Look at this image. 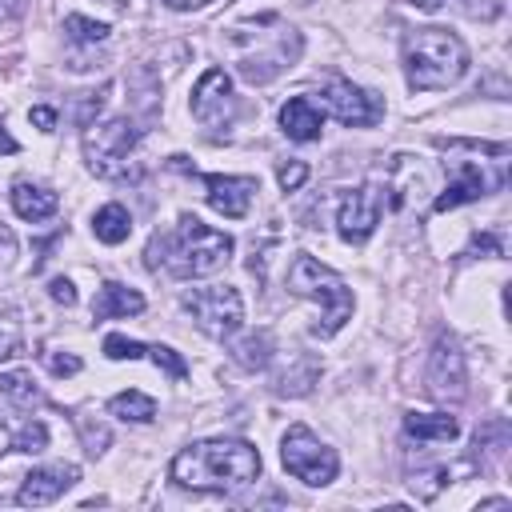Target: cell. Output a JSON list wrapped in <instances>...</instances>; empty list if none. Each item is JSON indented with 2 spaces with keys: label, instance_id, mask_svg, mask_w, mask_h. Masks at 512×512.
Instances as JSON below:
<instances>
[{
  "label": "cell",
  "instance_id": "obj_35",
  "mask_svg": "<svg viewBox=\"0 0 512 512\" xmlns=\"http://www.w3.org/2000/svg\"><path fill=\"white\" fill-rule=\"evenodd\" d=\"M24 8H28V0H0V24L24 16Z\"/></svg>",
  "mask_w": 512,
  "mask_h": 512
},
{
  "label": "cell",
  "instance_id": "obj_6",
  "mask_svg": "<svg viewBox=\"0 0 512 512\" xmlns=\"http://www.w3.org/2000/svg\"><path fill=\"white\" fill-rule=\"evenodd\" d=\"M280 460H284V468H288L296 480H304V484H312V488L332 484L336 472H340L336 452H332L312 428H304V424H292V428L284 432V440H280Z\"/></svg>",
  "mask_w": 512,
  "mask_h": 512
},
{
  "label": "cell",
  "instance_id": "obj_21",
  "mask_svg": "<svg viewBox=\"0 0 512 512\" xmlns=\"http://www.w3.org/2000/svg\"><path fill=\"white\" fill-rule=\"evenodd\" d=\"M232 360H236L240 368H248V372L268 368V360H272V336H268V332H252V336L236 340V344H232Z\"/></svg>",
  "mask_w": 512,
  "mask_h": 512
},
{
  "label": "cell",
  "instance_id": "obj_18",
  "mask_svg": "<svg viewBox=\"0 0 512 512\" xmlns=\"http://www.w3.org/2000/svg\"><path fill=\"white\" fill-rule=\"evenodd\" d=\"M12 208H16V216L20 220H48V216H56V208H60V200H56V192L52 188H44V184H32V180H16L12 184Z\"/></svg>",
  "mask_w": 512,
  "mask_h": 512
},
{
  "label": "cell",
  "instance_id": "obj_38",
  "mask_svg": "<svg viewBox=\"0 0 512 512\" xmlns=\"http://www.w3.org/2000/svg\"><path fill=\"white\" fill-rule=\"evenodd\" d=\"M16 148H20V144H16V140H12V136L0 128V152H16Z\"/></svg>",
  "mask_w": 512,
  "mask_h": 512
},
{
  "label": "cell",
  "instance_id": "obj_13",
  "mask_svg": "<svg viewBox=\"0 0 512 512\" xmlns=\"http://www.w3.org/2000/svg\"><path fill=\"white\" fill-rule=\"evenodd\" d=\"M496 184H500V180L488 176L480 164L452 160V180H448V188L432 200V212H452V208H460V204H468V200H480V196H488Z\"/></svg>",
  "mask_w": 512,
  "mask_h": 512
},
{
  "label": "cell",
  "instance_id": "obj_8",
  "mask_svg": "<svg viewBox=\"0 0 512 512\" xmlns=\"http://www.w3.org/2000/svg\"><path fill=\"white\" fill-rule=\"evenodd\" d=\"M324 108L344 124V128H372L384 116V100L344 76H332L324 84Z\"/></svg>",
  "mask_w": 512,
  "mask_h": 512
},
{
  "label": "cell",
  "instance_id": "obj_27",
  "mask_svg": "<svg viewBox=\"0 0 512 512\" xmlns=\"http://www.w3.org/2000/svg\"><path fill=\"white\" fill-rule=\"evenodd\" d=\"M44 364H48L52 376H76V372L84 368L76 352H60V348H48V352H44Z\"/></svg>",
  "mask_w": 512,
  "mask_h": 512
},
{
  "label": "cell",
  "instance_id": "obj_31",
  "mask_svg": "<svg viewBox=\"0 0 512 512\" xmlns=\"http://www.w3.org/2000/svg\"><path fill=\"white\" fill-rule=\"evenodd\" d=\"M460 8L472 16V20H496L504 12V0H460Z\"/></svg>",
  "mask_w": 512,
  "mask_h": 512
},
{
  "label": "cell",
  "instance_id": "obj_23",
  "mask_svg": "<svg viewBox=\"0 0 512 512\" xmlns=\"http://www.w3.org/2000/svg\"><path fill=\"white\" fill-rule=\"evenodd\" d=\"M64 32H68L72 44H100V40H108V24L104 20H88L80 12H72L64 20Z\"/></svg>",
  "mask_w": 512,
  "mask_h": 512
},
{
  "label": "cell",
  "instance_id": "obj_9",
  "mask_svg": "<svg viewBox=\"0 0 512 512\" xmlns=\"http://www.w3.org/2000/svg\"><path fill=\"white\" fill-rule=\"evenodd\" d=\"M380 204H384V196H380L376 184H360V188L344 192L340 212H336L340 236H344L348 244H364V240L376 232V224H380Z\"/></svg>",
  "mask_w": 512,
  "mask_h": 512
},
{
  "label": "cell",
  "instance_id": "obj_19",
  "mask_svg": "<svg viewBox=\"0 0 512 512\" xmlns=\"http://www.w3.org/2000/svg\"><path fill=\"white\" fill-rule=\"evenodd\" d=\"M92 232H96L100 244H124L128 232H132V216H128V208H124V204H104V208H96V216H92Z\"/></svg>",
  "mask_w": 512,
  "mask_h": 512
},
{
  "label": "cell",
  "instance_id": "obj_30",
  "mask_svg": "<svg viewBox=\"0 0 512 512\" xmlns=\"http://www.w3.org/2000/svg\"><path fill=\"white\" fill-rule=\"evenodd\" d=\"M504 256V240L496 236V232H476L472 236V244H468V256Z\"/></svg>",
  "mask_w": 512,
  "mask_h": 512
},
{
  "label": "cell",
  "instance_id": "obj_29",
  "mask_svg": "<svg viewBox=\"0 0 512 512\" xmlns=\"http://www.w3.org/2000/svg\"><path fill=\"white\" fill-rule=\"evenodd\" d=\"M20 352H24L20 328H16L12 320H0V360H12V356H20Z\"/></svg>",
  "mask_w": 512,
  "mask_h": 512
},
{
  "label": "cell",
  "instance_id": "obj_32",
  "mask_svg": "<svg viewBox=\"0 0 512 512\" xmlns=\"http://www.w3.org/2000/svg\"><path fill=\"white\" fill-rule=\"evenodd\" d=\"M48 296H52L56 304L72 308V304H76V284H72L68 276H56V280H48Z\"/></svg>",
  "mask_w": 512,
  "mask_h": 512
},
{
  "label": "cell",
  "instance_id": "obj_5",
  "mask_svg": "<svg viewBox=\"0 0 512 512\" xmlns=\"http://www.w3.org/2000/svg\"><path fill=\"white\" fill-rule=\"evenodd\" d=\"M84 160L96 176L104 180H120L128 176V156L136 148V124L128 116H112L104 124H84Z\"/></svg>",
  "mask_w": 512,
  "mask_h": 512
},
{
  "label": "cell",
  "instance_id": "obj_17",
  "mask_svg": "<svg viewBox=\"0 0 512 512\" xmlns=\"http://www.w3.org/2000/svg\"><path fill=\"white\" fill-rule=\"evenodd\" d=\"M404 436H412L416 444H448V440L460 436V424L448 412H408L404 416Z\"/></svg>",
  "mask_w": 512,
  "mask_h": 512
},
{
  "label": "cell",
  "instance_id": "obj_7",
  "mask_svg": "<svg viewBox=\"0 0 512 512\" xmlns=\"http://www.w3.org/2000/svg\"><path fill=\"white\" fill-rule=\"evenodd\" d=\"M184 308L196 320L200 332L228 340L240 324H244V300L232 284H212V288H192L184 292Z\"/></svg>",
  "mask_w": 512,
  "mask_h": 512
},
{
  "label": "cell",
  "instance_id": "obj_20",
  "mask_svg": "<svg viewBox=\"0 0 512 512\" xmlns=\"http://www.w3.org/2000/svg\"><path fill=\"white\" fill-rule=\"evenodd\" d=\"M108 412L120 416V420H132V424H148V420H156V400L136 392V388H128V392H116L108 400Z\"/></svg>",
  "mask_w": 512,
  "mask_h": 512
},
{
  "label": "cell",
  "instance_id": "obj_3",
  "mask_svg": "<svg viewBox=\"0 0 512 512\" xmlns=\"http://www.w3.org/2000/svg\"><path fill=\"white\" fill-rule=\"evenodd\" d=\"M468 72V48L448 28H416L404 36V76L408 88L432 92L448 88Z\"/></svg>",
  "mask_w": 512,
  "mask_h": 512
},
{
  "label": "cell",
  "instance_id": "obj_12",
  "mask_svg": "<svg viewBox=\"0 0 512 512\" xmlns=\"http://www.w3.org/2000/svg\"><path fill=\"white\" fill-rule=\"evenodd\" d=\"M200 184H204L208 204H212L220 216H228V220H240V216L248 212L252 196L260 192L256 176H224V172H204V176H200Z\"/></svg>",
  "mask_w": 512,
  "mask_h": 512
},
{
  "label": "cell",
  "instance_id": "obj_36",
  "mask_svg": "<svg viewBox=\"0 0 512 512\" xmlns=\"http://www.w3.org/2000/svg\"><path fill=\"white\" fill-rule=\"evenodd\" d=\"M404 4H412V8H420V12H440V8H444V0H404Z\"/></svg>",
  "mask_w": 512,
  "mask_h": 512
},
{
  "label": "cell",
  "instance_id": "obj_2",
  "mask_svg": "<svg viewBox=\"0 0 512 512\" xmlns=\"http://www.w3.org/2000/svg\"><path fill=\"white\" fill-rule=\"evenodd\" d=\"M232 260V236L184 212L172 232H156L148 244V268H168L176 280H200Z\"/></svg>",
  "mask_w": 512,
  "mask_h": 512
},
{
  "label": "cell",
  "instance_id": "obj_10",
  "mask_svg": "<svg viewBox=\"0 0 512 512\" xmlns=\"http://www.w3.org/2000/svg\"><path fill=\"white\" fill-rule=\"evenodd\" d=\"M232 108H236V96H232V76L224 68H208L196 88H192V116L204 124V128H224L232 120Z\"/></svg>",
  "mask_w": 512,
  "mask_h": 512
},
{
  "label": "cell",
  "instance_id": "obj_11",
  "mask_svg": "<svg viewBox=\"0 0 512 512\" xmlns=\"http://www.w3.org/2000/svg\"><path fill=\"white\" fill-rule=\"evenodd\" d=\"M464 384H468V372H464V356L456 348L452 336H440L432 356H428V392L436 400H460L464 396Z\"/></svg>",
  "mask_w": 512,
  "mask_h": 512
},
{
  "label": "cell",
  "instance_id": "obj_34",
  "mask_svg": "<svg viewBox=\"0 0 512 512\" xmlns=\"http://www.w3.org/2000/svg\"><path fill=\"white\" fill-rule=\"evenodd\" d=\"M12 256H16V236H12V232L0 224V264H8Z\"/></svg>",
  "mask_w": 512,
  "mask_h": 512
},
{
  "label": "cell",
  "instance_id": "obj_15",
  "mask_svg": "<svg viewBox=\"0 0 512 512\" xmlns=\"http://www.w3.org/2000/svg\"><path fill=\"white\" fill-rule=\"evenodd\" d=\"M320 128H324V112L316 108L312 96H292L284 108H280V132L296 144H308V140H320Z\"/></svg>",
  "mask_w": 512,
  "mask_h": 512
},
{
  "label": "cell",
  "instance_id": "obj_4",
  "mask_svg": "<svg viewBox=\"0 0 512 512\" xmlns=\"http://www.w3.org/2000/svg\"><path fill=\"white\" fill-rule=\"evenodd\" d=\"M288 288L296 292V296H304V300H316L324 312H320V320H316V336H336L340 328H344V320L352 316V308H356V300H352V288L332 272V268H324L320 260H312V256H296L292 260V268H288Z\"/></svg>",
  "mask_w": 512,
  "mask_h": 512
},
{
  "label": "cell",
  "instance_id": "obj_28",
  "mask_svg": "<svg viewBox=\"0 0 512 512\" xmlns=\"http://www.w3.org/2000/svg\"><path fill=\"white\" fill-rule=\"evenodd\" d=\"M276 180H280L284 192H296V188L308 180V164H304V160H288V164L276 168Z\"/></svg>",
  "mask_w": 512,
  "mask_h": 512
},
{
  "label": "cell",
  "instance_id": "obj_22",
  "mask_svg": "<svg viewBox=\"0 0 512 512\" xmlns=\"http://www.w3.org/2000/svg\"><path fill=\"white\" fill-rule=\"evenodd\" d=\"M0 396H8L12 404L20 408H32V404H44V392L32 384L28 372H0Z\"/></svg>",
  "mask_w": 512,
  "mask_h": 512
},
{
  "label": "cell",
  "instance_id": "obj_14",
  "mask_svg": "<svg viewBox=\"0 0 512 512\" xmlns=\"http://www.w3.org/2000/svg\"><path fill=\"white\" fill-rule=\"evenodd\" d=\"M76 480H80V468H76V464H44V468H32V472L24 476L16 500L28 504V508H44V504L60 500Z\"/></svg>",
  "mask_w": 512,
  "mask_h": 512
},
{
  "label": "cell",
  "instance_id": "obj_33",
  "mask_svg": "<svg viewBox=\"0 0 512 512\" xmlns=\"http://www.w3.org/2000/svg\"><path fill=\"white\" fill-rule=\"evenodd\" d=\"M28 120H32L40 132H52V128H56V108H44V104H36V108L28 112Z\"/></svg>",
  "mask_w": 512,
  "mask_h": 512
},
{
  "label": "cell",
  "instance_id": "obj_26",
  "mask_svg": "<svg viewBox=\"0 0 512 512\" xmlns=\"http://www.w3.org/2000/svg\"><path fill=\"white\" fill-rule=\"evenodd\" d=\"M104 356H108V360H140V356H148V344L112 332V336H104Z\"/></svg>",
  "mask_w": 512,
  "mask_h": 512
},
{
  "label": "cell",
  "instance_id": "obj_25",
  "mask_svg": "<svg viewBox=\"0 0 512 512\" xmlns=\"http://www.w3.org/2000/svg\"><path fill=\"white\" fill-rule=\"evenodd\" d=\"M148 360H152L156 368H164L172 380H184V376H188V360H184L176 348H168V344H148Z\"/></svg>",
  "mask_w": 512,
  "mask_h": 512
},
{
  "label": "cell",
  "instance_id": "obj_1",
  "mask_svg": "<svg viewBox=\"0 0 512 512\" xmlns=\"http://www.w3.org/2000/svg\"><path fill=\"white\" fill-rule=\"evenodd\" d=\"M172 480L192 492H236L260 476V452L248 440H196L176 452Z\"/></svg>",
  "mask_w": 512,
  "mask_h": 512
},
{
  "label": "cell",
  "instance_id": "obj_16",
  "mask_svg": "<svg viewBox=\"0 0 512 512\" xmlns=\"http://www.w3.org/2000/svg\"><path fill=\"white\" fill-rule=\"evenodd\" d=\"M144 312V296L128 284H116V280H104L100 284V296L92 300V320H116V316H136Z\"/></svg>",
  "mask_w": 512,
  "mask_h": 512
},
{
  "label": "cell",
  "instance_id": "obj_37",
  "mask_svg": "<svg viewBox=\"0 0 512 512\" xmlns=\"http://www.w3.org/2000/svg\"><path fill=\"white\" fill-rule=\"evenodd\" d=\"M164 4H168V8H180V12H184V8H200V4H208V0H164Z\"/></svg>",
  "mask_w": 512,
  "mask_h": 512
},
{
  "label": "cell",
  "instance_id": "obj_39",
  "mask_svg": "<svg viewBox=\"0 0 512 512\" xmlns=\"http://www.w3.org/2000/svg\"><path fill=\"white\" fill-rule=\"evenodd\" d=\"M12 448V436H8V428H4V420H0V452H8Z\"/></svg>",
  "mask_w": 512,
  "mask_h": 512
},
{
  "label": "cell",
  "instance_id": "obj_24",
  "mask_svg": "<svg viewBox=\"0 0 512 512\" xmlns=\"http://www.w3.org/2000/svg\"><path fill=\"white\" fill-rule=\"evenodd\" d=\"M12 448H16V452H28V456L44 452V448H48V428H44L40 420H24L20 432L12 436Z\"/></svg>",
  "mask_w": 512,
  "mask_h": 512
}]
</instances>
